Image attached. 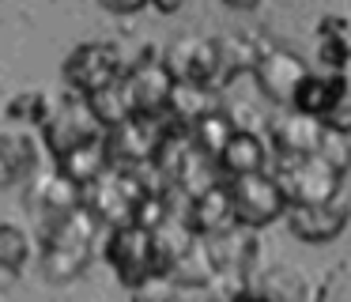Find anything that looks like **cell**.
I'll use <instances>...</instances> for the list:
<instances>
[{
	"instance_id": "36",
	"label": "cell",
	"mask_w": 351,
	"mask_h": 302,
	"mask_svg": "<svg viewBox=\"0 0 351 302\" xmlns=\"http://www.w3.org/2000/svg\"><path fill=\"white\" fill-rule=\"evenodd\" d=\"M147 4H152V8H159V12H162V15H174V12H178V8H182V4H185V0H147Z\"/></svg>"
},
{
	"instance_id": "28",
	"label": "cell",
	"mask_w": 351,
	"mask_h": 302,
	"mask_svg": "<svg viewBox=\"0 0 351 302\" xmlns=\"http://www.w3.org/2000/svg\"><path fill=\"white\" fill-rule=\"evenodd\" d=\"M49 106H53V102H49L46 91L27 87V91H19L16 98H8L4 117L16 121V125H42V121H46V113H49Z\"/></svg>"
},
{
	"instance_id": "25",
	"label": "cell",
	"mask_w": 351,
	"mask_h": 302,
	"mask_svg": "<svg viewBox=\"0 0 351 302\" xmlns=\"http://www.w3.org/2000/svg\"><path fill=\"white\" fill-rule=\"evenodd\" d=\"M317 60L328 72H343L351 60V34L343 30L340 19H325L321 23V38H317Z\"/></svg>"
},
{
	"instance_id": "18",
	"label": "cell",
	"mask_w": 351,
	"mask_h": 302,
	"mask_svg": "<svg viewBox=\"0 0 351 302\" xmlns=\"http://www.w3.org/2000/svg\"><path fill=\"white\" fill-rule=\"evenodd\" d=\"M253 287H257L268 302H310V279H306V272L291 261H272V264H265V268H257Z\"/></svg>"
},
{
	"instance_id": "2",
	"label": "cell",
	"mask_w": 351,
	"mask_h": 302,
	"mask_svg": "<svg viewBox=\"0 0 351 302\" xmlns=\"http://www.w3.org/2000/svg\"><path fill=\"white\" fill-rule=\"evenodd\" d=\"M125 53L114 42H80L72 45V53L64 57V80L72 91H80L84 98H91L95 91L110 87L125 76Z\"/></svg>"
},
{
	"instance_id": "5",
	"label": "cell",
	"mask_w": 351,
	"mask_h": 302,
	"mask_svg": "<svg viewBox=\"0 0 351 302\" xmlns=\"http://www.w3.org/2000/svg\"><path fill=\"white\" fill-rule=\"evenodd\" d=\"M167 136V125L159 117H147V113H129L125 121L106 128V155L117 166H140L152 163V155L159 151V140Z\"/></svg>"
},
{
	"instance_id": "33",
	"label": "cell",
	"mask_w": 351,
	"mask_h": 302,
	"mask_svg": "<svg viewBox=\"0 0 351 302\" xmlns=\"http://www.w3.org/2000/svg\"><path fill=\"white\" fill-rule=\"evenodd\" d=\"M219 302H268V299L253 283H238V287H230V291H223Z\"/></svg>"
},
{
	"instance_id": "37",
	"label": "cell",
	"mask_w": 351,
	"mask_h": 302,
	"mask_svg": "<svg viewBox=\"0 0 351 302\" xmlns=\"http://www.w3.org/2000/svg\"><path fill=\"white\" fill-rule=\"evenodd\" d=\"M227 8H234V12H257L261 0H223Z\"/></svg>"
},
{
	"instance_id": "15",
	"label": "cell",
	"mask_w": 351,
	"mask_h": 302,
	"mask_svg": "<svg viewBox=\"0 0 351 302\" xmlns=\"http://www.w3.org/2000/svg\"><path fill=\"white\" fill-rule=\"evenodd\" d=\"M185 223L193 226V234L208 238V234H219L227 226H234V211H230V193L223 181L208 185L204 193L189 196V211H185Z\"/></svg>"
},
{
	"instance_id": "6",
	"label": "cell",
	"mask_w": 351,
	"mask_h": 302,
	"mask_svg": "<svg viewBox=\"0 0 351 302\" xmlns=\"http://www.w3.org/2000/svg\"><path fill=\"white\" fill-rule=\"evenodd\" d=\"M340 178L325 159L317 155H302V159H287L276 174L287 204H321V200H332L340 196Z\"/></svg>"
},
{
	"instance_id": "13",
	"label": "cell",
	"mask_w": 351,
	"mask_h": 302,
	"mask_svg": "<svg viewBox=\"0 0 351 302\" xmlns=\"http://www.w3.org/2000/svg\"><path fill=\"white\" fill-rule=\"evenodd\" d=\"M343 95H348V76H343V72H328V68H325V72H306L302 80H298L291 106H295L298 113H306V117L325 121L328 110H332Z\"/></svg>"
},
{
	"instance_id": "11",
	"label": "cell",
	"mask_w": 351,
	"mask_h": 302,
	"mask_svg": "<svg viewBox=\"0 0 351 302\" xmlns=\"http://www.w3.org/2000/svg\"><path fill=\"white\" fill-rule=\"evenodd\" d=\"M42 166V143L31 128L4 125L0 128V189L19 185Z\"/></svg>"
},
{
	"instance_id": "21",
	"label": "cell",
	"mask_w": 351,
	"mask_h": 302,
	"mask_svg": "<svg viewBox=\"0 0 351 302\" xmlns=\"http://www.w3.org/2000/svg\"><path fill=\"white\" fill-rule=\"evenodd\" d=\"M219 110L215 102V91L208 83H189V80H174L170 87V98H167V113L178 121L182 128H189L193 121H200L204 113Z\"/></svg>"
},
{
	"instance_id": "35",
	"label": "cell",
	"mask_w": 351,
	"mask_h": 302,
	"mask_svg": "<svg viewBox=\"0 0 351 302\" xmlns=\"http://www.w3.org/2000/svg\"><path fill=\"white\" fill-rule=\"evenodd\" d=\"M99 4L114 15H132V12H140V8H147V0H99Z\"/></svg>"
},
{
	"instance_id": "24",
	"label": "cell",
	"mask_w": 351,
	"mask_h": 302,
	"mask_svg": "<svg viewBox=\"0 0 351 302\" xmlns=\"http://www.w3.org/2000/svg\"><path fill=\"white\" fill-rule=\"evenodd\" d=\"M185 132H189V143H193V148L215 159V155H219V148L227 143V136L234 132V125H230V117H227L223 110H212V113H204L200 121H193Z\"/></svg>"
},
{
	"instance_id": "10",
	"label": "cell",
	"mask_w": 351,
	"mask_h": 302,
	"mask_svg": "<svg viewBox=\"0 0 351 302\" xmlns=\"http://www.w3.org/2000/svg\"><path fill=\"white\" fill-rule=\"evenodd\" d=\"M121 83H125L132 113H147V117L167 113V98H170V87H174V76L167 72L162 60H140V65L125 68Z\"/></svg>"
},
{
	"instance_id": "31",
	"label": "cell",
	"mask_w": 351,
	"mask_h": 302,
	"mask_svg": "<svg viewBox=\"0 0 351 302\" xmlns=\"http://www.w3.org/2000/svg\"><path fill=\"white\" fill-rule=\"evenodd\" d=\"M129 291H132V302H174L182 287H178L167 272H147V276L136 279Z\"/></svg>"
},
{
	"instance_id": "32",
	"label": "cell",
	"mask_w": 351,
	"mask_h": 302,
	"mask_svg": "<svg viewBox=\"0 0 351 302\" xmlns=\"http://www.w3.org/2000/svg\"><path fill=\"white\" fill-rule=\"evenodd\" d=\"M321 125H328V128H336V132H343V136H351V95H343L340 102L328 110V117L321 121Z\"/></svg>"
},
{
	"instance_id": "23",
	"label": "cell",
	"mask_w": 351,
	"mask_h": 302,
	"mask_svg": "<svg viewBox=\"0 0 351 302\" xmlns=\"http://www.w3.org/2000/svg\"><path fill=\"white\" fill-rule=\"evenodd\" d=\"M193 238H197V234H193V226L185 223L182 216H167L162 223H155L152 226V246H155V261H159V268H167V264L174 261Z\"/></svg>"
},
{
	"instance_id": "16",
	"label": "cell",
	"mask_w": 351,
	"mask_h": 302,
	"mask_svg": "<svg viewBox=\"0 0 351 302\" xmlns=\"http://www.w3.org/2000/svg\"><path fill=\"white\" fill-rule=\"evenodd\" d=\"M95 242H42L38 272L49 283H69L91 264Z\"/></svg>"
},
{
	"instance_id": "19",
	"label": "cell",
	"mask_w": 351,
	"mask_h": 302,
	"mask_svg": "<svg viewBox=\"0 0 351 302\" xmlns=\"http://www.w3.org/2000/svg\"><path fill=\"white\" fill-rule=\"evenodd\" d=\"M317 136H321V121L317 117H306V113H287L272 125V148L280 151V159H302V155H313L317 148Z\"/></svg>"
},
{
	"instance_id": "27",
	"label": "cell",
	"mask_w": 351,
	"mask_h": 302,
	"mask_svg": "<svg viewBox=\"0 0 351 302\" xmlns=\"http://www.w3.org/2000/svg\"><path fill=\"white\" fill-rule=\"evenodd\" d=\"M87 106L95 110V117H99L102 128L117 125V121H125L132 113L129 110V95H125V83L121 80L110 83V87H102V91H95V95L87 98Z\"/></svg>"
},
{
	"instance_id": "34",
	"label": "cell",
	"mask_w": 351,
	"mask_h": 302,
	"mask_svg": "<svg viewBox=\"0 0 351 302\" xmlns=\"http://www.w3.org/2000/svg\"><path fill=\"white\" fill-rule=\"evenodd\" d=\"M174 302H219V294L212 287H185V291H178Z\"/></svg>"
},
{
	"instance_id": "20",
	"label": "cell",
	"mask_w": 351,
	"mask_h": 302,
	"mask_svg": "<svg viewBox=\"0 0 351 302\" xmlns=\"http://www.w3.org/2000/svg\"><path fill=\"white\" fill-rule=\"evenodd\" d=\"M261 49L265 45L250 34H227V38H215V87L230 83L234 76L253 72Z\"/></svg>"
},
{
	"instance_id": "14",
	"label": "cell",
	"mask_w": 351,
	"mask_h": 302,
	"mask_svg": "<svg viewBox=\"0 0 351 302\" xmlns=\"http://www.w3.org/2000/svg\"><path fill=\"white\" fill-rule=\"evenodd\" d=\"M265 163H268V143H265V136L253 132V128H234V132L227 136V143L219 148V155H215V166H219V174H227V178L265 170Z\"/></svg>"
},
{
	"instance_id": "29",
	"label": "cell",
	"mask_w": 351,
	"mask_h": 302,
	"mask_svg": "<svg viewBox=\"0 0 351 302\" xmlns=\"http://www.w3.org/2000/svg\"><path fill=\"white\" fill-rule=\"evenodd\" d=\"M313 155L325 159L328 166H332L336 174H343L351 166V140L343 132H336V128L321 125V136H317V148H313Z\"/></svg>"
},
{
	"instance_id": "17",
	"label": "cell",
	"mask_w": 351,
	"mask_h": 302,
	"mask_svg": "<svg viewBox=\"0 0 351 302\" xmlns=\"http://www.w3.org/2000/svg\"><path fill=\"white\" fill-rule=\"evenodd\" d=\"M162 272L185 291V287H212L215 276H219V264H215L212 249H208V238L197 234V238H193Z\"/></svg>"
},
{
	"instance_id": "4",
	"label": "cell",
	"mask_w": 351,
	"mask_h": 302,
	"mask_svg": "<svg viewBox=\"0 0 351 302\" xmlns=\"http://www.w3.org/2000/svg\"><path fill=\"white\" fill-rule=\"evenodd\" d=\"M106 264L117 272L125 287H132L136 279H144L147 272H162L159 261H155V246H152V231L140 223H117L110 226L106 234Z\"/></svg>"
},
{
	"instance_id": "3",
	"label": "cell",
	"mask_w": 351,
	"mask_h": 302,
	"mask_svg": "<svg viewBox=\"0 0 351 302\" xmlns=\"http://www.w3.org/2000/svg\"><path fill=\"white\" fill-rule=\"evenodd\" d=\"M106 128L99 125V117H95V110L87 106V98H61V102L49 106L46 121H42V143H46V151L53 159H61L64 151L80 148V143L95 140V136H102Z\"/></svg>"
},
{
	"instance_id": "12",
	"label": "cell",
	"mask_w": 351,
	"mask_h": 302,
	"mask_svg": "<svg viewBox=\"0 0 351 302\" xmlns=\"http://www.w3.org/2000/svg\"><path fill=\"white\" fill-rule=\"evenodd\" d=\"M162 65H167V72L174 80L215 87V38H200V34L178 38V42H170Z\"/></svg>"
},
{
	"instance_id": "8",
	"label": "cell",
	"mask_w": 351,
	"mask_h": 302,
	"mask_svg": "<svg viewBox=\"0 0 351 302\" xmlns=\"http://www.w3.org/2000/svg\"><path fill=\"white\" fill-rule=\"evenodd\" d=\"M306 72H310L306 60L298 57V53L283 49V45H265L261 57H257V65H253L261 95H265L268 102H280V106H291L295 87H298V80H302Z\"/></svg>"
},
{
	"instance_id": "7",
	"label": "cell",
	"mask_w": 351,
	"mask_h": 302,
	"mask_svg": "<svg viewBox=\"0 0 351 302\" xmlns=\"http://www.w3.org/2000/svg\"><path fill=\"white\" fill-rule=\"evenodd\" d=\"M283 216H287V226L298 242H306V246H325V242H332L348 226L351 204L343 196H332V200H321V204H287Z\"/></svg>"
},
{
	"instance_id": "26",
	"label": "cell",
	"mask_w": 351,
	"mask_h": 302,
	"mask_svg": "<svg viewBox=\"0 0 351 302\" xmlns=\"http://www.w3.org/2000/svg\"><path fill=\"white\" fill-rule=\"evenodd\" d=\"M34 253L31 234L19 223H0V272H23Z\"/></svg>"
},
{
	"instance_id": "30",
	"label": "cell",
	"mask_w": 351,
	"mask_h": 302,
	"mask_svg": "<svg viewBox=\"0 0 351 302\" xmlns=\"http://www.w3.org/2000/svg\"><path fill=\"white\" fill-rule=\"evenodd\" d=\"M313 302H351V261H340L313 287Z\"/></svg>"
},
{
	"instance_id": "1",
	"label": "cell",
	"mask_w": 351,
	"mask_h": 302,
	"mask_svg": "<svg viewBox=\"0 0 351 302\" xmlns=\"http://www.w3.org/2000/svg\"><path fill=\"white\" fill-rule=\"evenodd\" d=\"M227 193H230V211H234V223L238 226H268L287 211V196H283L276 174L268 170H253V174H238V178L227 181Z\"/></svg>"
},
{
	"instance_id": "9",
	"label": "cell",
	"mask_w": 351,
	"mask_h": 302,
	"mask_svg": "<svg viewBox=\"0 0 351 302\" xmlns=\"http://www.w3.org/2000/svg\"><path fill=\"white\" fill-rule=\"evenodd\" d=\"M76 204H84V189L76 185L72 178H64L61 170H34L31 178H27V208H31V216L42 223H49V219L64 216L69 208H76Z\"/></svg>"
},
{
	"instance_id": "22",
	"label": "cell",
	"mask_w": 351,
	"mask_h": 302,
	"mask_svg": "<svg viewBox=\"0 0 351 302\" xmlns=\"http://www.w3.org/2000/svg\"><path fill=\"white\" fill-rule=\"evenodd\" d=\"M106 166H110V155H106V132L95 136V140H87V143H80V148H72V151H64V155L57 159V170H61L64 178H72L80 189L91 185V181L99 178V174L106 170Z\"/></svg>"
}]
</instances>
